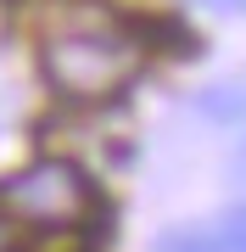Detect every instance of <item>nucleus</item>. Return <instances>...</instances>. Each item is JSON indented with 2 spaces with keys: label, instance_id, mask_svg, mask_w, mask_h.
<instances>
[{
  "label": "nucleus",
  "instance_id": "1",
  "mask_svg": "<svg viewBox=\"0 0 246 252\" xmlns=\"http://www.w3.org/2000/svg\"><path fill=\"white\" fill-rule=\"evenodd\" d=\"M39 67H45L51 90L67 101H112L146 67V39L118 23H79L45 39Z\"/></svg>",
  "mask_w": 246,
  "mask_h": 252
},
{
  "label": "nucleus",
  "instance_id": "2",
  "mask_svg": "<svg viewBox=\"0 0 246 252\" xmlns=\"http://www.w3.org/2000/svg\"><path fill=\"white\" fill-rule=\"evenodd\" d=\"M90 207H95V185L67 157H39L11 180H0V213L28 230H67L90 219Z\"/></svg>",
  "mask_w": 246,
  "mask_h": 252
},
{
  "label": "nucleus",
  "instance_id": "3",
  "mask_svg": "<svg viewBox=\"0 0 246 252\" xmlns=\"http://www.w3.org/2000/svg\"><path fill=\"white\" fill-rule=\"evenodd\" d=\"M157 252H246V207H235V213L219 219L213 230H179V235H168Z\"/></svg>",
  "mask_w": 246,
  "mask_h": 252
},
{
  "label": "nucleus",
  "instance_id": "4",
  "mask_svg": "<svg viewBox=\"0 0 246 252\" xmlns=\"http://www.w3.org/2000/svg\"><path fill=\"white\" fill-rule=\"evenodd\" d=\"M213 11H246V0H207Z\"/></svg>",
  "mask_w": 246,
  "mask_h": 252
},
{
  "label": "nucleus",
  "instance_id": "5",
  "mask_svg": "<svg viewBox=\"0 0 246 252\" xmlns=\"http://www.w3.org/2000/svg\"><path fill=\"white\" fill-rule=\"evenodd\" d=\"M0 247H11V219L0 213Z\"/></svg>",
  "mask_w": 246,
  "mask_h": 252
}]
</instances>
